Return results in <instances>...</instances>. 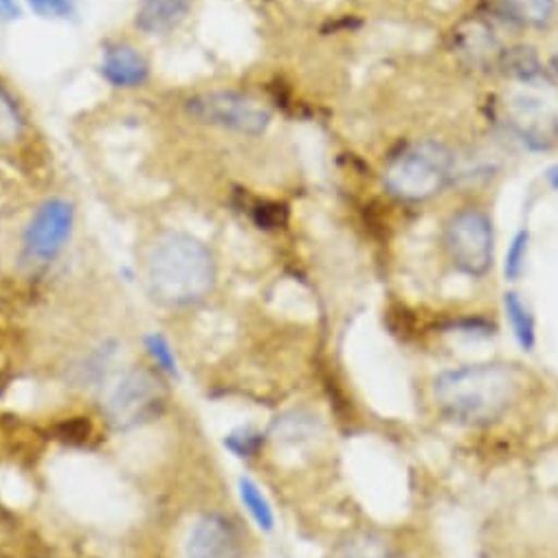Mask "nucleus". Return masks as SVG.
<instances>
[{
  "label": "nucleus",
  "mask_w": 558,
  "mask_h": 558,
  "mask_svg": "<svg viewBox=\"0 0 558 558\" xmlns=\"http://www.w3.org/2000/svg\"><path fill=\"white\" fill-rule=\"evenodd\" d=\"M101 77L121 90H134L148 84L153 64L148 56L128 40L108 43L101 53Z\"/></svg>",
  "instance_id": "nucleus-9"
},
{
  "label": "nucleus",
  "mask_w": 558,
  "mask_h": 558,
  "mask_svg": "<svg viewBox=\"0 0 558 558\" xmlns=\"http://www.w3.org/2000/svg\"><path fill=\"white\" fill-rule=\"evenodd\" d=\"M504 311L517 345L523 352H532L536 345V324L530 308L523 304V300L514 291H508L504 295Z\"/></svg>",
  "instance_id": "nucleus-13"
},
{
  "label": "nucleus",
  "mask_w": 558,
  "mask_h": 558,
  "mask_svg": "<svg viewBox=\"0 0 558 558\" xmlns=\"http://www.w3.org/2000/svg\"><path fill=\"white\" fill-rule=\"evenodd\" d=\"M335 558H389V547L376 534H359L341 543Z\"/></svg>",
  "instance_id": "nucleus-15"
},
{
  "label": "nucleus",
  "mask_w": 558,
  "mask_h": 558,
  "mask_svg": "<svg viewBox=\"0 0 558 558\" xmlns=\"http://www.w3.org/2000/svg\"><path fill=\"white\" fill-rule=\"evenodd\" d=\"M527 248H530V233L527 231H519L508 251H506V262H504V275L508 282H517L521 279L523 270H525V259H527Z\"/></svg>",
  "instance_id": "nucleus-18"
},
{
  "label": "nucleus",
  "mask_w": 558,
  "mask_h": 558,
  "mask_svg": "<svg viewBox=\"0 0 558 558\" xmlns=\"http://www.w3.org/2000/svg\"><path fill=\"white\" fill-rule=\"evenodd\" d=\"M21 16L19 0H0V21H16Z\"/></svg>",
  "instance_id": "nucleus-20"
},
{
  "label": "nucleus",
  "mask_w": 558,
  "mask_h": 558,
  "mask_svg": "<svg viewBox=\"0 0 558 558\" xmlns=\"http://www.w3.org/2000/svg\"><path fill=\"white\" fill-rule=\"evenodd\" d=\"M266 436L255 427H235L225 436V449L238 460H253L262 453Z\"/></svg>",
  "instance_id": "nucleus-14"
},
{
  "label": "nucleus",
  "mask_w": 558,
  "mask_h": 558,
  "mask_svg": "<svg viewBox=\"0 0 558 558\" xmlns=\"http://www.w3.org/2000/svg\"><path fill=\"white\" fill-rule=\"evenodd\" d=\"M551 69H554V73H556V77H558V58H554V62H551Z\"/></svg>",
  "instance_id": "nucleus-22"
},
{
  "label": "nucleus",
  "mask_w": 558,
  "mask_h": 558,
  "mask_svg": "<svg viewBox=\"0 0 558 558\" xmlns=\"http://www.w3.org/2000/svg\"><path fill=\"white\" fill-rule=\"evenodd\" d=\"M453 159L449 150L434 142H423L398 155L387 172V190L407 203H423L440 194L451 177Z\"/></svg>",
  "instance_id": "nucleus-3"
},
{
  "label": "nucleus",
  "mask_w": 558,
  "mask_h": 558,
  "mask_svg": "<svg viewBox=\"0 0 558 558\" xmlns=\"http://www.w3.org/2000/svg\"><path fill=\"white\" fill-rule=\"evenodd\" d=\"M521 391L519 372L504 363H473L440 372L432 396L447 421L466 427L499 423Z\"/></svg>",
  "instance_id": "nucleus-2"
},
{
  "label": "nucleus",
  "mask_w": 558,
  "mask_h": 558,
  "mask_svg": "<svg viewBox=\"0 0 558 558\" xmlns=\"http://www.w3.org/2000/svg\"><path fill=\"white\" fill-rule=\"evenodd\" d=\"M187 117L201 125L259 136L270 125V110L238 90H203L183 104Z\"/></svg>",
  "instance_id": "nucleus-5"
},
{
  "label": "nucleus",
  "mask_w": 558,
  "mask_h": 558,
  "mask_svg": "<svg viewBox=\"0 0 558 558\" xmlns=\"http://www.w3.org/2000/svg\"><path fill=\"white\" fill-rule=\"evenodd\" d=\"M27 134V117L14 93L0 84V148L19 146Z\"/></svg>",
  "instance_id": "nucleus-11"
},
{
  "label": "nucleus",
  "mask_w": 558,
  "mask_h": 558,
  "mask_svg": "<svg viewBox=\"0 0 558 558\" xmlns=\"http://www.w3.org/2000/svg\"><path fill=\"white\" fill-rule=\"evenodd\" d=\"M508 12L527 25H545L551 16V0H504Z\"/></svg>",
  "instance_id": "nucleus-16"
},
{
  "label": "nucleus",
  "mask_w": 558,
  "mask_h": 558,
  "mask_svg": "<svg viewBox=\"0 0 558 558\" xmlns=\"http://www.w3.org/2000/svg\"><path fill=\"white\" fill-rule=\"evenodd\" d=\"M445 248L453 266L469 277H484L495 259V231L480 209H462L451 216L445 229Z\"/></svg>",
  "instance_id": "nucleus-6"
},
{
  "label": "nucleus",
  "mask_w": 558,
  "mask_h": 558,
  "mask_svg": "<svg viewBox=\"0 0 558 558\" xmlns=\"http://www.w3.org/2000/svg\"><path fill=\"white\" fill-rule=\"evenodd\" d=\"M146 350L153 359V363L157 365L159 374H168L172 378H179V363H177V354L170 345V341L163 335H150L146 339Z\"/></svg>",
  "instance_id": "nucleus-17"
},
{
  "label": "nucleus",
  "mask_w": 558,
  "mask_h": 558,
  "mask_svg": "<svg viewBox=\"0 0 558 558\" xmlns=\"http://www.w3.org/2000/svg\"><path fill=\"white\" fill-rule=\"evenodd\" d=\"M148 293L166 308H190L205 302L218 282V262L207 242L181 229L153 238L144 255Z\"/></svg>",
  "instance_id": "nucleus-1"
},
{
  "label": "nucleus",
  "mask_w": 558,
  "mask_h": 558,
  "mask_svg": "<svg viewBox=\"0 0 558 558\" xmlns=\"http://www.w3.org/2000/svg\"><path fill=\"white\" fill-rule=\"evenodd\" d=\"M32 12L47 21H69L75 16V0H27Z\"/></svg>",
  "instance_id": "nucleus-19"
},
{
  "label": "nucleus",
  "mask_w": 558,
  "mask_h": 558,
  "mask_svg": "<svg viewBox=\"0 0 558 558\" xmlns=\"http://www.w3.org/2000/svg\"><path fill=\"white\" fill-rule=\"evenodd\" d=\"M183 558H242V534L227 514L207 512L187 530Z\"/></svg>",
  "instance_id": "nucleus-8"
},
{
  "label": "nucleus",
  "mask_w": 558,
  "mask_h": 558,
  "mask_svg": "<svg viewBox=\"0 0 558 558\" xmlns=\"http://www.w3.org/2000/svg\"><path fill=\"white\" fill-rule=\"evenodd\" d=\"M166 407V385L153 369H130L110 389L104 413L114 432L153 423Z\"/></svg>",
  "instance_id": "nucleus-4"
},
{
  "label": "nucleus",
  "mask_w": 558,
  "mask_h": 558,
  "mask_svg": "<svg viewBox=\"0 0 558 558\" xmlns=\"http://www.w3.org/2000/svg\"><path fill=\"white\" fill-rule=\"evenodd\" d=\"M547 179H549V183H551V187H556V190H558V168H554V170H549V174H547Z\"/></svg>",
  "instance_id": "nucleus-21"
},
{
  "label": "nucleus",
  "mask_w": 558,
  "mask_h": 558,
  "mask_svg": "<svg viewBox=\"0 0 558 558\" xmlns=\"http://www.w3.org/2000/svg\"><path fill=\"white\" fill-rule=\"evenodd\" d=\"M238 497H240V504L244 506V510L248 512V517L253 519V523L257 525V530L270 534L275 530V510H272V504L268 501L266 493L259 488V484L251 477H240L238 480Z\"/></svg>",
  "instance_id": "nucleus-12"
},
{
  "label": "nucleus",
  "mask_w": 558,
  "mask_h": 558,
  "mask_svg": "<svg viewBox=\"0 0 558 558\" xmlns=\"http://www.w3.org/2000/svg\"><path fill=\"white\" fill-rule=\"evenodd\" d=\"M194 0H136L134 29L144 36H168L190 16Z\"/></svg>",
  "instance_id": "nucleus-10"
},
{
  "label": "nucleus",
  "mask_w": 558,
  "mask_h": 558,
  "mask_svg": "<svg viewBox=\"0 0 558 558\" xmlns=\"http://www.w3.org/2000/svg\"><path fill=\"white\" fill-rule=\"evenodd\" d=\"M75 229V207L66 198H47L25 227V248L36 262H53Z\"/></svg>",
  "instance_id": "nucleus-7"
}]
</instances>
